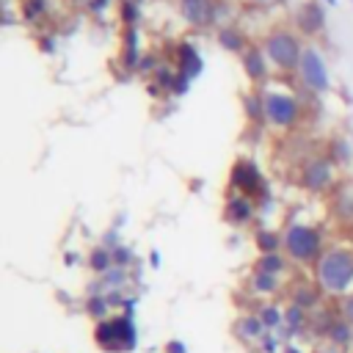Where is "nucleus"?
<instances>
[{"label":"nucleus","mask_w":353,"mask_h":353,"mask_svg":"<svg viewBox=\"0 0 353 353\" xmlns=\"http://www.w3.org/2000/svg\"><path fill=\"white\" fill-rule=\"evenodd\" d=\"M168 353H185V345L182 342H168Z\"/></svg>","instance_id":"obj_35"},{"label":"nucleus","mask_w":353,"mask_h":353,"mask_svg":"<svg viewBox=\"0 0 353 353\" xmlns=\"http://www.w3.org/2000/svg\"><path fill=\"white\" fill-rule=\"evenodd\" d=\"M124 279H127V268H119V265H113L108 273H102V281L108 287H113V290H119L124 284Z\"/></svg>","instance_id":"obj_27"},{"label":"nucleus","mask_w":353,"mask_h":353,"mask_svg":"<svg viewBox=\"0 0 353 353\" xmlns=\"http://www.w3.org/2000/svg\"><path fill=\"white\" fill-rule=\"evenodd\" d=\"M259 320L265 323L268 331H273V328H279V325L284 323V312H281L279 306H273V303H265L262 312H259Z\"/></svg>","instance_id":"obj_22"},{"label":"nucleus","mask_w":353,"mask_h":353,"mask_svg":"<svg viewBox=\"0 0 353 353\" xmlns=\"http://www.w3.org/2000/svg\"><path fill=\"white\" fill-rule=\"evenodd\" d=\"M251 3H270V0H251Z\"/></svg>","instance_id":"obj_39"},{"label":"nucleus","mask_w":353,"mask_h":353,"mask_svg":"<svg viewBox=\"0 0 353 353\" xmlns=\"http://www.w3.org/2000/svg\"><path fill=\"white\" fill-rule=\"evenodd\" d=\"M256 268H262V270L279 276V273L287 268V254H279V251H273V254H259V265H256Z\"/></svg>","instance_id":"obj_20"},{"label":"nucleus","mask_w":353,"mask_h":353,"mask_svg":"<svg viewBox=\"0 0 353 353\" xmlns=\"http://www.w3.org/2000/svg\"><path fill=\"white\" fill-rule=\"evenodd\" d=\"M281 237H284V254L298 265L317 262L323 254V234L309 223H290Z\"/></svg>","instance_id":"obj_2"},{"label":"nucleus","mask_w":353,"mask_h":353,"mask_svg":"<svg viewBox=\"0 0 353 353\" xmlns=\"http://www.w3.org/2000/svg\"><path fill=\"white\" fill-rule=\"evenodd\" d=\"M295 25L301 36H317L325 28V3L320 0H306L295 11Z\"/></svg>","instance_id":"obj_10"},{"label":"nucleus","mask_w":353,"mask_h":353,"mask_svg":"<svg viewBox=\"0 0 353 353\" xmlns=\"http://www.w3.org/2000/svg\"><path fill=\"white\" fill-rule=\"evenodd\" d=\"M254 240H256L259 254H273V251H281L284 248V237L276 234V232H270V229H259Z\"/></svg>","instance_id":"obj_18"},{"label":"nucleus","mask_w":353,"mask_h":353,"mask_svg":"<svg viewBox=\"0 0 353 353\" xmlns=\"http://www.w3.org/2000/svg\"><path fill=\"white\" fill-rule=\"evenodd\" d=\"M254 212H256L254 199L245 196V193H234V196H229L226 204H223V218H226L229 223H234V226L248 223V221L254 218Z\"/></svg>","instance_id":"obj_12"},{"label":"nucleus","mask_w":353,"mask_h":353,"mask_svg":"<svg viewBox=\"0 0 353 353\" xmlns=\"http://www.w3.org/2000/svg\"><path fill=\"white\" fill-rule=\"evenodd\" d=\"M105 3H108V0H94V3H91V11H97V14H99V11H102V6H105Z\"/></svg>","instance_id":"obj_36"},{"label":"nucleus","mask_w":353,"mask_h":353,"mask_svg":"<svg viewBox=\"0 0 353 353\" xmlns=\"http://www.w3.org/2000/svg\"><path fill=\"white\" fill-rule=\"evenodd\" d=\"M320 3H325V6H336V0H320Z\"/></svg>","instance_id":"obj_38"},{"label":"nucleus","mask_w":353,"mask_h":353,"mask_svg":"<svg viewBox=\"0 0 353 353\" xmlns=\"http://www.w3.org/2000/svg\"><path fill=\"white\" fill-rule=\"evenodd\" d=\"M251 287H254V292H259V295H270V292L279 290V276H276V273H268V270H262V268H256L254 276H251Z\"/></svg>","instance_id":"obj_17"},{"label":"nucleus","mask_w":353,"mask_h":353,"mask_svg":"<svg viewBox=\"0 0 353 353\" xmlns=\"http://www.w3.org/2000/svg\"><path fill=\"white\" fill-rule=\"evenodd\" d=\"M240 63H243V72H245L248 80H254V83L268 80L270 61H268V55H265V47H254V44H248V47L240 52Z\"/></svg>","instance_id":"obj_11"},{"label":"nucleus","mask_w":353,"mask_h":353,"mask_svg":"<svg viewBox=\"0 0 353 353\" xmlns=\"http://www.w3.org/2000/svg\"><path fill=\"white\" fill-rule=\"evenodd\" d=\"M350 334H353V325H350L347 320H339V323H334V325L328 328V336H331V342H336V345H345V342L350 339Z\"/></svg>","instance_id":"obj_26"},{"label":"nucleus","mask_w":353,"mask_h":353,"mask_svg":"<svg viewBox=\"0 0 353 353\" xmlns=\"http://www.w3.org/2000/svg\"><path fill=\"white\" fill-rule=\"evenodd\" d=\"M350 157V149H347V141H331V160H339V163H345Z\"/></svg>","instance_id":"obj_30"},{"label":"nucleus","mask_w":353,"mask_h":353,"mask_svg":"<svg viewBox=\"0 0 353 353\" xmlns=\"http://www.w3.org/2000/svg\"><path fill=\"white\" fill-rule=\"evenodd\" d=\"M265 55H268L273 69L298 72V63H301V55H303V44H301L298 33H292L287 28H279V30H270L265 36Z\"/></svg>","instance_id":"obj_3"},{"label":"nucleus","mask_w":353,"mask_h":353,"mask_svg":"<svg viewBox=\"0 0 353 353\" xmlns=\"http://www.w3.org/2000/svg\"><path fill=\"white\" fill-rule=\"evenodd\" d=\"M108 309H110V303H108L105 295H91V298L85 301V312H88L91 317H97V320H105Z\"/></svg>","instance_id":"obj_24"},{"label":"nucleus","mask_w":353,"mask_h":353,"mask_svg":"<svg viewBox=\"0 0 353 353\" xmlns=\"http://www.w3.org/2000/svg\"><path fill=\"white\" fill-rule=\"evenodd\" d=\"M22 17H25L28 22H36L39 17H44V0H25Z\"/></svg>","instance_id":"obj_28"},{"label":"nucleus","mask_w":353,"mask_h":353,"mask_svg":"<svg viewBox=\"0 0 353 353\" xmlns=\"http://www.w3.org/2000/svg\"><path fill=\"white\" fill-rule=\"evenodd\" d=\"M218 41H221V47H223L226 52H237V55L248 47L243 30L234 28V25H221V28H218Z\"/></svg>","instance_id":"obj_15"},{"label":"nucleus","mask_w":353,"mask_h":353,"mask_svg":"<svg viewBox=\"0 0 353 353\" xmlns=\"http://www.w3.org/2000/svg\"><path fill=\"white\" fill-rule=\"evenodd\" d=\"M229 182H232L234 193H245V196H256V190H262V185H265L262 171L256 168V163L254 160H245V157L232 165Z\"/></svg>","instance_id":"obj_7"},{"label":"nucleus","mask_w":353,"mask_h":353,"mask_svg":"<svg viewBox=\"0 0 353 353\" xmlns=\"http://www.w3.org/2000/svg\"><path fill=\"white\" fill-rule=\"evenodd\" d=\"M204 69V61H201V52L190 44V41H182L176 47V72L188 80H196Z\"/></svg>","instance_id":"obj_13"},{"label":"nucleus","mask_w":353,"mask_h":353,"mask_svg":"<svg viewBox=\"0 0 353 353\" xmlns=\"http://www.w3.org/2000/svg\"><path fill=\"white\" fill-rule=\"evenodd\" d=\"M342 314H345V320L353 325V292H350V295H345V303H342Z\"/></svg>","instance_id":"obj_32"},{"label":"nucleus","mask_w":353,"mask_h":353,"mask_svg":"<svg viewBox=\"0 0 353 353\" xmlns=\"http://www.w3.org/2000/svg\"><path fill=\"white\" fill-rule=\"evenodd\" d=\"M149 265L152 268H160V251H149Z\"/></svg>","instance_id":"obj_34"},{"label":"nucleus","mask_w":353,"mask_h":353,"mask_svg":"<svg viewBox=\"0 0 353 353\" xmlns=\"http://www.w3.org/2000/svg\"><path fill=\"white\" fill-rule=\"evenodd\" d=\"M132 262V251L127 248V245H119V248H113V265H119V268H127Z\"/></svg>","instance_id":"obj_31"},{"label":"nucleus","mask_w":353,"mask_h":353,"mask_svg":"<svg viewBox=\"0 0 353 353\" xmlns=\"http://www.w3.org/2000/svg\"><path fill=\"white\" fill-rule=\"evenodd\" d=\"M243 110L251 121H262L265 119V102L262 94H243Z\"/></svg>","instance_id":"obj_19"},{"label":"nucleus","mask_w":353,"mask_h":353,"mask_svg":"<svg viewBox=\"0 0 353 353\" xmlns=\"http://www.w3.org/2000/svg\"><path fill=\"white\" fill-rule=\"evenodd\" d=\"M298 77H301L303 88H309L312 94H325L331 88V72H328L325 58L320 55V50L303 47V55H301V63H298Z\"/></svg>","instance_id":"obj_6"},{"label":"nucleus","mask_w":353,"mask_h":353,"mask_svg":"<svg viewBox=\"0 0 353 353\" xmlns=\"http://www.w3.org/2000/svg\"><path fill=\"white\" fill-rule=\"evenodd\" d=\"M88 268H91L97 276L108 273V270L113 268V251H110V248H105V245L91 248V251H88Z\"/></svg>","instance_id":"obj_16"},{"label":"nucleus","mask_w":353,"mask_h":353,"mask_svg":"<svg viewBox=\"0 0 353 353\" xmlns=\"http://www.w3.org/2000/svg\"><path fill=\"white\" fill-rule=\"evenodd\" d=\"M317 265V287L328 295H350L353 290V248L334 245L320 254Z\"/></svg>","instance_id":"obj_1"},{"label":"nucleus","mask_w":353,"mask_h":353,"mask_svg":"<svg viewBox=\"0 0 353 353\" xmlns=\"http://www.w3.org/2000/svg\"><path fill=\"white\" fill-rule=\"evenodd\" d=\"M292 303H298V306H303V309H309V306H314L317 303V290H309V287H301L295 295H292Z\"/></svg>","instance_id":"obj_29"},{"label":"nucleus","mask_w":353,"mask_h":353,"mask_svg":"<svg viewBox=\"0 0 353 353\" xmlns=\"http://www.w3.org/2000/svg\"><path fill=\"white\" fill-rule=\"evenodd\" d=\"M39 47H41L44 52H52V50H55V41H52V36H41V41H39Z\"/></svg>","instance_id":"obj_33"},{"label":"nucleus","mask_w":353,"mask_h":353,"mask_svg":"<svg viewBox=\"0 0 353 353\" xmlns=\"http://www.w3.org/2000/svg\"><path fill=\"white\" fill-rule=\"evenodd\" d=\"M237 325H240V334H243V336H248V339H256V336H262V334L268 331V328H265V323L259 320V314H256V317H254V314H248V317H243Z\"/></svg>","instance_id":"obj_21"},{"label":"nucleus","mask_w":353,"mask_h":353,"mask_svg":"<svg viewBox=\"0 0 353 353\" xmlns=\"http://www.w3.org/2000/svg\"><path fill=\"white\" fill-rule=\"evenodd\" d=\"M179 14L193 28H210L218 22V3L215 0H179Z\"/></svg>","instance_id":"obj_9"},{"label":"nucleus","mask_w":353,"mask_h":353,"mask_svg":"<svg viewBox=\"0 0 353 353\" xmlns=\"http://www.w3.org/2000/svg\"><path fill=\"white\" fill-rule=\"evenodd\" d=\"M284 353H301V350H298L295 345H287V347H284Z\"/></svg>","instance_id":"obj_37"},{"label":"nucleus","mask_w":353,"mask_h":353,"mask_svg":"<svg viewBox=\"0 0 353 353\" xmlns=\"http://www.w3.org/2000/svg\"><path fill=\"white\" fill-rule=\"evenodd\" d=\"M138 19H141V8L135 0H124L121 3V22L124 28H138Z\"/></svg>","instance_id":"obj_25"},{"label":"nucleus","mask_w":353,"mask_h":353,"mask_svg":"<svg viewBox=\"0 0 353 353\" xmlns=\"http://www.w3.org/2000/svg\"><path fill=\"white\" fill-rule=\"evenodd\" d=\"M284 323L290 325V331H301L303 323H306V309L298 306V303H290V306L284 309Z\"/></svg>","instance_id":"obj_23"},{"label":"nucleus","mask_w":353,"mask_h":353,"mask_svg":"<svg viewBox=\"0 0 353 353\" xmlns=\"http://www.w3.org/2000/svg\"><path fill=\"white\" fill-rule=\"evenodd\" d=\"M350 3H353V0H350Z\"/></svg>","instance_id":"obj_40"},{"label":"nucleus","mask_w":353,"mask_h":353,"mask_svg":"<svg viewBox=\"0 0 353 353\" xmlns=\"http://www.w3.org/2000/svg\"><path fill=\"white\" fill-rule=\"evenodd\" d=\"M334 179V160L331 157H312L303 163L301 182L306 190H325Z\"/></svg>","instance_id":"obj_8"},{"label":"nucleus","mask_w":353,"mask_h":353,"mask_svg":"<svg viewBox=\"0 0 353 353\" xmlns=\"http://www.w3.org/2000/svg\"><path fill=\"white\" fill-rule=\"evenodd\" d=\"M141 47H138V28H124V50H121V63L127 69L141 66Z\"/></svg>","instance_id":"obj_14"},{"label":"nucleus","mask_w":353,"mask_h":353,"mask_svg":"<svg viewBox=\"0 0 353 353\" xmlns=\"http://www.w3.org/2000/svg\"><path fill=\"white\" fill-rule=\"evenodd\" d=\"M94 339L102 350H113V353H124V350H132L135 342H138V334H135V325H132V317L130 314H119V317H105L97 323L94 328Z\"/></svg>","instance_id":"obj_4"},{"label":"nucleus","mask_w":353,"mask_h":353,"mask_svg":"<svg viewBox=\"0 0 353 353\" xmlns=\"http://www.w3.org/2000/svg\"><path fill=\"white\" fill-rule=\"evenodd\" d=\"M262 102H265V119L273 127L292 130L298 124V119H301V102L290 91L268 88V91H262Z\"/></svg>","instance_id":"obj_5"}]
</instances>
